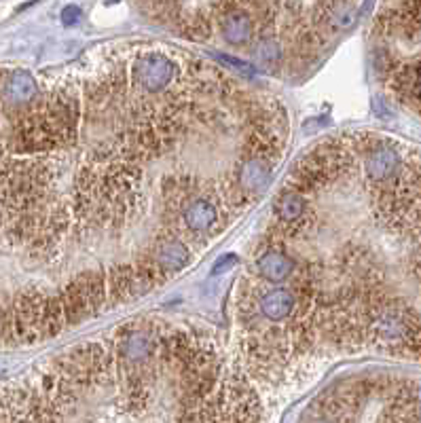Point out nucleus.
Segmentation results:
<instances>
[{
	"label": "nucleus",
	"mask_w": 421,
	"mask_h": 423,
	"mask_svg": "<svg viewBox=\"0 0 421 423\" xmlns=\"http://www.w3.org/2000/svg\"><path fill=\"white\" fill-rule=\"evenodd\" d=\"M235 265H237V256H235V254H227L225 258H220V260L214 265L212 273H225V271H229V269L235 267Z\"/></svg>",
	"instance_id": "13"
},
{
	"label": "nucleus",
	"mask_w": 421,
	"mask_h": 423,
	"mask_svg": "<svg viewBox=\"0 0 421 423\" xmlns=\"http://www.w3.org/2000/svg\"><path fill=\"white\" fill-rule=\"evenodd\" d=\"M296 309V294L288 288L267 290L258 296V311L269 322H284Z\"/></svg>",
	"instance_id": "8"
},
{
	"label": "nucleus",
	"mask_w": 421,
	"mask_h": 423,
	"mask_svg": "<svg viewBox=\"0 0 421 423\" xmlns=\"http://www.w3.org/2000/svg\"><path fill=\"white\" fill-rule=\"evenodd\" d=\"M220 60H222V62H227V64H231V66H235V68H244V70H248V72H252V70H254V66H250V64H246V62H241V60L229 58V56H222Z\"/></svg>",
	"instance_id": "14"
},
{
	"label": "nucleus",
	"mask_w": 421,
	"mask_h": 423,
	"mask_svg": "<svg viewBox=\"0 0 421 423\" xmlns=\"http://www.w3.org/2000/svg\"><path fill=\"white\" fill-rule=\"evenodd\" d=\"M39 96L37 79L28 70H11L3 75L0 81V100L3 106L9 108H24L30 106Z\"/></svg>",
	"instance_id": "5"
},
{
	"label": "nucleus",
	"mask_w": 421,
	"mask_h": 423,
	"mask_svg": "<svg viewBox=\"0 0 421 423\" xmlns=\"http://www.w3.org/2000/svg\"><path fill=\"white\" fill-rule=\"evenodd\" d=\"M218 24H220L222 39L229 45L241 47V45H248L252 41V37H254V20H252V15L248 11H244V9H239V7H233L227 13H222L218 18Z\"/></svg>",
	"instance_id": "7"
},
{
	"label": "nucleus",
	"mask_w": 421,
	"mask_h": 423,
	"mask_svg": "<svg viewBox=\"0 0 421 423\" xmlns=\"http://www.w3.org/2000/svg\"><path fill=\"white\" fill-rule=\"evenodd\" d=\"M252 56H254V60H258L265 66H275V64H279V60L284 56V49H282V45H279V41L275 37L265 34V37H260L256 41V45L252 49Z\"/></svg>",
	"instance_id": "11"
},
{
	"label": "nucleus",
	"mask_w": 421,
	"mask_h": 423,
	"mask_svg": "<svg viewBox=\"0 0 421 423\" xmlns=\"http://www.w3.org/2000/svg\"><path fill=\"white\" fill-rule=\"evenodd\" d=\"M404 163L406 161H404L398 144L381 140L377 146H372L364 155V174H366L368 182L383 184V182L391 180L394 176H398L400 170L404 168Z\"/></svg>",
	"instance_id": "3"
},
{
	"label": "nucleus",
	"mask_w": 421,
	"mask_h": 423,
	"mask_svg": "<svg viewBox=\"0 0 421 423\" xmlns=\"http://www.w3.org/2000/svg\"><path fill=\"white\" fill-rule=\"evenodd\" d=\"M117 358L130 364H146L159 353V334L151 328L127 326L117 336Z\"/></svg>",
	"instance_id": "2"
},
{
	"label": "nucleus",
	"mask_w": 421,
	"mask_h": 423,
	"mask_svg": "<svg viewBox=\"0 0 421 423\" xmlns=\"http://www.w3.org/2000/svg\"><path fill=\"white\" fill-rule=\"evenodd\" d=\"M271 163L269 159L265 157H258V155H246V159L239 163V170H237V182L239 187L254 195L258 191H263L269 180H271Z\"/></svg>",
	"instance_id": "9"
},
{
	"label": "nucleus",
	"mask_w": 421,
	"mask_h": 423,
	"mask_svg": "<svg viewBox=\"0 0 421 423\" xmlns=\"http://www.w3.org/2000/svg\"><path fill=\"white\" fill-rule=\"evenodd\" d=\"M256 269H258V275L267 282H284L286 277L292 275L294 271V265L292 260L279 252V250H267L258 256L256 260Z\"/></svg>",
	"instance_id": "10"
},
{
	"label": "nucleus",
	"mask_w": 421,
	"mask_h": 423,
	"mask_svg": "<svg viewBox=\"0 0 421 423\" xmlns=\"http://www.w3.org/2000/svg\"><path fill=\"white\" fill-rule=\"evenodd\" d=\"M222 210L214 199L206 197H193L184 208H182V222L184 231L193 239H203V235L216 231L220 227Z\"/></svg>",
	"instance_id": "4"
},
{
	"label": "nucleus",
	"mask_w": 421,
	"mask_h": 423,
	"mask_svg": "<svg viewBox=\"0 0 421 423\" xmlns=\"http://www.w3.org/2000/svg\"><path fill=\"white\" fill-rule=\"evenodd\" d=\"M79 20H81V9H79L77 5H68V7L62 11V22H64L66 26H75Z\"/></svg>",
	"instance_id": "12"
},
{
	"label": "nucleus",
	"mask_w": 421,
	"mask_h": 423,
	"mask_svg": "<svg viewBox=\"0 0 421 423\" xmlns=\"http://www.w3.org/2000/svg\"><path fill=\"white\" fill-rule=\"evenodd\" d=\"M180 64L163 51H144L132 64V81L146 94H163L180 77Z\"/></svg>",
	"instance_id": "1"
},
{
	"label": "nucleus",
	"mask_w": 421,
	"mask_h": 423,
	"mask_svg": "<svg viewBox=\"0 0 421 423\" xmlns=\"http://www.w3.org/2000/svg\"><path fill=\"white\" fill-rule=\"evenodd\" d=\"M153 258H155L157 267L170 277L174 273H180L184 267H189L191 248L180 235L172 233L168 237H159L157 239V244L153 248Z\"/></svg>",
	"instance_id": "6"
},
{
	"label": "nucleus",
	"mask_w": 421,
	"mask_h": 423,
	"mask_svg": "<svg viewBox=\"0 0 421 423\" xmlns=\"http://www.w3.org/2000/svg\"><path fill=\"white\" fill-rule=\"evenodd\" d=\"M415 402H417V410H421V383L415 387ZM417 417H419V412H417Z\"/></svg>",
	"instance_id": "15"
}]
</instances>
